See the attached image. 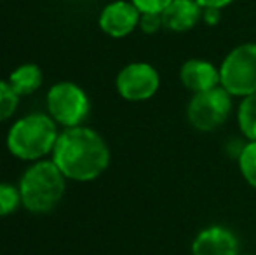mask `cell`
<instances>
[{"instance_id":"cell-11","label":"cell","mask_w":256,"mask_h":255,"mask_svg":"<svg viewBox=\"0 0 256 255\" xmlns=\"http://www.w3.org/2000/svg\"><path fill=\"white\" fill-rule=\"evenodd\" d=\"M202 7L196 0H172L162 13V25L166 30L183 34L199 23Z\"/></svg>"},{"instance_id":"cell-3","label":"cell","mask_w":256,"mask_h":255,"mask_svg":"<svg viewBox=\"0 0 256 255\" xmlns=\"http://www.w3.org/2000/svg\"><path fill=\"white\" fill-rule=\"evenodd\" d=\"M56 123L46 114H30L12 124L7 135V147L24 161H37L54 150L58 142Z\"/></svg>"},{"instance_id":"cell-12","label":"cell","mask_w":256,"mask_h":255,"mask_svg":"<svg viewBox=\"0 0 256 255\" xmlns=\"http://www.w3.org/2000/svg\"><path fill=\"white\" fill-rule=\"evenodd\" d=\"M10 88L16 91L18 96H26L35 93L42 86V70L34 63H26L18 67L10 74L9 81Z\"/></svg>"},{"instance_id":"cell-6","label":"cell","mask_w":256,"mask_h":255,"mask_svg":"<svg viewBox=\"0 0 256 255\" xmlns=\"http://www.w3.org/2000/svg\"><path fill=\"white\" fill-rule=\"evenodd\" d=\"M89 98L75 82H58L48 93L49 116L66 128L80 126L89 114Z\"/></svg>"},{"instance_id":"cell-4","label":"cell","mask_w":256,"mask_h":255,"mask_svg":"<svg viewBox=\"0 0 256 255\" xmlns=\"http://www.w3.org/2000/svg\"><path fill=\"white\" fill-rule=\"evenodd\" d=\"M222 88L232 96H246L256 93V44H240L226 55L220 67Z\"/></svg>"},{"instance_id":"cell-5","label":"cell","mask_w":256,"mask_h":255,"mask_svg":"<svg viewBox=\"0 0 256 255\" xmlns=\"http://www.w3.org/2000/svg\"><path fill=\"white\" fill-rule=\"evenodd\" d=\"M232 112V95L222 86L209 91L196 93L190 100L186 117L188 123L199 131H214L228 119Z\"/></svg>"},{"instance_id":"cell-7","label":"cell","mask_w":256,"mask_h":255,"mask_svg":"<svg viewBox=\"0 0 256 255\" xmlns=\"http://www.w3.org/2000/svg\"><path fill=\"white\" fill-rule=\"evenodd\" d=\"M115 86L118 95L128 102H145L157 93L160 77L152 65L131 63L118 72Z\"/></svg>"},{"instance_id":"cell-18","label":"cell","mask_w":256,"mask_h":255,"mask_svg":"<svg viewBox=\"0 0 256 255\" xmlns=\"http://www.w3.org/2000/svg\"><path fill=\"white\" fill-rule=\"evenodd\" d=\"M134 4V7L140 13H155V14H162L164 9L172 2V0H131Z\"/></svg>"},{"instance_id":"cell-15","label":"cell","mask_w":256,"mask_h":255,"mask_svg":"<svg viewBox=\"0 0 256 255\" xmlns=\"http://www.w3.org/2000/svg\"><path fill=\"white\" fill-rule=\"evenodd\" d=\"M20 103V96L16 95L9 82L0 81V123L6 119H9L18 109Z\"/></svg>"},{"instance_id":"cell-10","label":"cell","mask_w":256,"mask_h":255,"mask_svg":"<svg viewBox=\"0 0 256 255\" xmlns=\"http://www.w3.org/2000/svg\"><path fill=\"white\" fill-rule=\"evenodd\" d=\"M180 81L194 95L222 86V82H220V68H216L211 62L199 58L188 60V62L182 65Z\"/></svg>"},{"instance_id":"cell-13","label":"cell","mask_w":256,"mask_h":255,"mask_svg":"<svg viewBox=\"0 0 256 255\" xmlns=\"http://www.w3.org/2000/svg\"><path fill=\"white\" fill-rule=\"evenodd\" d=\"M240 131L250 138V142H256V93L242 98L237 112Z\"/></svg>"},{"instance_id":"cell-8","label":"cell","mask_w":256,"mask_h":255,"mask_svg":"<svg viewBox=\"0 0 256 255\" xmlns=\"http://www.w3.org/2000/svg\"><path fill=\"white\" fill-rule=\"evenodd\" d=\"M140 13L132 2L117 0L114 4H108L100 14V28L106 35L115 39H120L129 35L140 25Z\"/></svg>"},{"instance_id":"cell-19","label":"cell","mask_w":256,"mask_h":255,"mask_svg":"<svg viewBox=\"0 0 256 255\" xmlns=\"http://www.w3.org/2000/svg\"><path fill=\"white\" fill-rule=\"evenodd\" d=\"M202 9H223V7L230 6L234 0H196Z\"/></svg>"},{"instance_id":"cell-21","label":"cell","mask_w":256,"mask_h":255,"mask_svg":"<svg viewBox=\"0 0 256 255\" xmlns=\"http://www.w3.org/2000/svg\"><path fill=\"white\" fill-rule=\"evenodd\" d=\"M248 255H254V253H248Z\"/></svg>"},{"instance_id":"cell-17","label":"cell","mask_w":256,"mask_h":255,"mask_svg":"<svg viewBox=\"0 0 256 255\" xmlns=\"http://www.w3.org/2000/svg\"><path fill=\"white\" fill-rule=\"evenodd\" d=\"M140 28H142L143 34L154 35L157 34L160 28H164L162 25V14H155V13H143L140 16Z\"/></svg>"},{"instance_id":"cell-1","label":"cell","mask_w":256,"mask_h":255,"mask_svg":"<svg viewBox=\"0 0 256 255\" xmlns=\"http://www.w3.org/2000/svg\"><path fill=\"white\" fill-rule=\"evenodd\" d=\"M52 161L70 180H94L110 164V149L100 133L91 128L74 126L60 133Z\"/></svg>"},{"instance_id":"cell-9","label":"cell","mask_w":256,"mask_h":255,"mask_svg":"<svg viewBox=\"0 0 256 255\" xmlns=\"http://www.w3.org/2000/svg\"><path fill=\"white\" fill-rule=\"evenodd\" d=\"M192 255H239V241L230 229L211 225L196 236Z\"/></svg>"},{"instance_id":"cell-14","label":"cell","mask_w":256,"mask_h":255,"mask_svg":"<svg viewBox=\"0 0 256 255\" xmlns=\"http://www.w3.org/2000/svg\"><path fill=\"white\" fill-rule=\"evenodd\" d=\"M239 168L251 187L256 189V142H248L239 154Z\"/></svg>"},{"instance_id":"cell-20","label":"cell","mask_w":256,"mask_h":255,"mask_svg":"<svg viewBox=\"0 0 256 255\" xmlns=\"http://www.w3.org/2000/svg\"><path fill=\"white\" fill-rule=\"evenodd\" d=\"M220 16V9H202V18L208 23H216Z\"/></svg>"},{"instance_id":"cell-2","label":"cell","mask_w":256,"mask_h":255,"mask_svg":"<svg viewBox=\"0 0 256 255\" xmlns=\"http://www.w3.org/2000/svg\"><path fill=\"white\" fill-rule=\"evenodd\" d=\"M64 175L54 161H38L30 166L20 182L21 203L32 213H48L61 201L66 189Z\"/></svg>"},{"instance_id":"cell-16","label":"cell","mask_w":256,"mask_h":255,"mask_svg":"<svg viewBox=\"0 0 256 255\" xmlns=\"http://www.w3.org/2000/svg\"><path fill=\"white\" fill-rule=\"evenodd\" d=\"M21 203L20 189L10 184H0V217H6L16 211Z\"/></svg>"}]
</instances>
